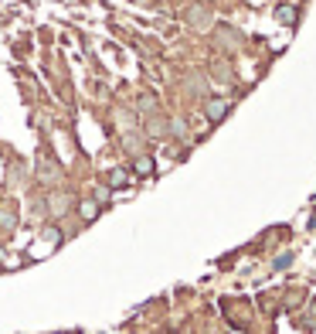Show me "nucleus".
I'll list each match as a JSON object with an SVG mask.
<instances>
[{"mask_svg": "<svg viewBox=\"0 0 316 334\" xmlns=\"http://www.w3.org/2000/svg\"><path fill=\"white\" fill-rule=\"evenodd\" d=\"M207 113H211V116L218 119V116H221V113H224V102H211V109H207Z\"/></svg>", "mask_w": 316, "mask_h": 334, "instance_id": "obj_2", "label": "nucleus"}, {"mask_svg": "<svg viewBox=\"0 0 316 334\" xmlns=\"http://www.w3.org/2000/svg\"><path fill=\"white\" fill-rule=\"evenodd\" d=\"M276 14H279V17L286 20V24H293V20H296V10H293V7H279Z\"/></svg>", "mask_w": 316, "mask_h": 334, "instance_id": "obj_1", "label": "nucleus"}]
</instances>
